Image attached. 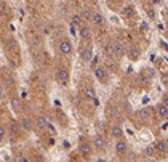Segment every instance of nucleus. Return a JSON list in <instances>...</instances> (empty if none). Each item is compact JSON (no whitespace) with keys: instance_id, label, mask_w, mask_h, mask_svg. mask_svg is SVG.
<instances>
[{"instance_id":"f257e3e1","label":"nucleus","mask_w":168,"mask_h":162,"mask_svg":"<svg viewBox=\"0 0 168 162\" xmlns=\"http://www.w3.org/2000/svg\"><path fill=\"white\" fill-rule=\"evenodd\" d=\"M56 80H58L61 85H67V82H69V71L64 68H61L56 71Z\"/></svg>"},{"instance_id":"aec40b11","label":"nucleus","mask_w":168,"mask_h":162,"mask_svg":"<svg viewBox=\"0 0 168 162\" xmlns=\"http://www.w3.org/2000/svg\"><path fill=\"white\" fill-rule=\"evenodd\" d=\"M155 152H157V149H155L154 146H147V148L144 149V154H146V156H155Z\"/></svg>"},{"instance_id":"20e7f679","label":"nucleus","mask_w":168,"mask_h":162,"mask_svg":"<svg viewBox=\"0 0 168 162\" xmlns=\"http://www.w3.org/2000/svg\"><path fill=\"white\" fill-rule=\"evenodd\" d=\"M115 151H117V154H127V151H128V145L125 143V141H122V140H117V143H115Z\"/></svg>"},{"instance_id":"393cba45","label":"nucleus","mask_w":168,"mask_h":162,"mask_svg":"<svg viewBox=\"0 0 168 162\" xmlns=\"http://www.w3.org/2000/svg\"><path fill=\"white\" fill-rule=\"evenodd\" d=\"M18 162H29L27 157H18Z\"/></svg>"},{"instance_id":"a878e982","label":"nucleus","mask_w":168,"mask_h":162,"mask_svg":"<svg viewBox=\"0 0 168 162\" xmlns=\"http://www.w3.org/2000/svg\"><path fill=\"white\" fill-rule=\"evenodd\" d=\"M19 106V101L18 100H13V108H18Z\"/></svg>"},{"instance_id":"7ed1b4c3","label":"nucleus","mask_w":168,"mask_h":162,"mask_svg":"<svg viewBox=\"0 0 168 162\" xmlns=\"http://www.w3.org/2000/svg\"><path fill=\"white\" fill-rule=\"evenodd\" d=\"M83 96H85V98H88L90 101H93V103L96 104V106H98V103H99V101H98V98H96L95 90H93L91 87H87L85 90H83Z\"/></svg>"},{"instance_id":"7c9ffc66","label":"nucleus","mask_w":168,"mask_h":162,"mask_svg":"<svg viewBox=\"0 0 168 162\" xmlns=\"http://www.w3.org/2000/svg\"><path fill=\"white\" fill-rule=\"evenodd\" d=\"M166 15H168V10H166Z\"/></svg>"},{"instance_id":"5701e85b","label":"nucleus","mask_w":168,"mask_h":162,"mask_svg":"<svg viewBox=\"0 0 168 162\" xmlns=\"http://www.w3.org/2000/svg\"><path fill=\"white\" fill-rule=\"evenodd\" d=\"M146 11H147V15H149V18H154V16H155V13H154V10H146Z\"/></svg>"},{"instance_id":"423d86ee","label":"nucleus","mask_w":168,"mask_h":162,"mask_svg":"<svg viewBox=\"0 0 168 162\" xmlns=\"http://www.w3.org/2000/svg\"><path fill=\"white\" fill-rule=\"evenodd\" d=\"M27 39H29V44H31L32 47H40V45H42V40H40V37L37 36L35 32H31Z\"/></svg>"},{"instance_id":"ddd939ff","label":"nucleus","mask_w":168,"mask_h":162,"mask_svg":"<svg viewBox=\"0 0 168 162\" xmlns=\"http://www.w3.org/2000/svg\"><path fill=\"white\" fill-rule=\"evenodd\" d=\"M157 112H159V116L162 119H168V108L165 106V104H159Z\"/></svg>"},{"instance_id":"4468645a","label":"nucleus","mask_w":168,"mask_h":162,"mask_svg":"<svg viewBox=\"0 0 168 162\" xmlns=\"http://www.w3.org/2000/svg\"><path fill=\"white\" fill-rule=\"evenodd\" d=\"M80 16H82L83 21H91V19H93V13L90 11L88 8H83L82 13H80Z\"/></svg>"},{"instance_id":"1a4fd4ad","label":"nucleus","mask_w":168,"mask_h":162,"mask_svg":"<svg viewBox=\"0 0 168 162\" xmlns=\"http://www.w3.org/2000/svg\"><path fill=\"white\" fill-rule=\"evenodd\" d=\"M82 58L83 61H90V60H93V53H91V47H85L82 50Z\"/></svg>"},{"instance_id":"0eeeda50","label":"nucleus","mask_w":168,"mask_h":162,"mask_svg":"<svg viewBox=\"0 0 168 162\" xmlns=\"http://www.w3.org/2000/svg\"><path fill=\"white\" fill-rule=\"evenodd\" d=\"M93 141H95L96 149H106V140H104L101 135H96Z\"/></svg>"},{"instance_id":"f8f14e48","label":"nucleus","mask_w":168,"mask_h":162,"mask_svg":"<svg viewBox=\"0 0 168 162\" xmlns=\"http://www.w3.org/2000/svg\"><path fill=\"white\" fill-rule=\"evenodd\" d=\"M155 149L160 151V152H168V140H162V141H159Z\"/></svg>"},{"instance_id":"b1692460","label":"nucleus","mask_w":168,"mask_h":162,"mask_svg":"<svg viewBox=\"0 0 168 162\" xmlns=\"http://www.w3.org/2000/svg\"><path fill=\"white\" fill-rule=\"evenodd\" d=\"M0 137H2V138L5 137V127H3V125L0 127Z\"/></svg>"},{"instance_id":"39448f33","label":"nucleus","mask_w":168,"mask_h":162,"mask_svg":"<svg viewBox=\"0 0 168 162\" xmlns=\"http://www.w3.org/2000/svg\"><path fill=\"white\" fill-rule=\"evenodd\" d=\"M106 75H107V72H106V69H104V68L98 66V68L95 69V77H96L99 82H106Z\"/></svg>"},{"instance_id":"c756f323","label":"nucleus","mask_w":168,"mask_h":162,"mask_svg":"<svg viewBox=\"0 0 168 162\" xmlns=\"http://www.w3.org/2000/svg\"><path fill=\"white\" fill-rule=\"evenodd\" d=\"M144 162H151V160H144Z\"/></svg>"},{"instance_id":"cd10ccee","label":"nucleus","mask_w":168,"mask_h":162,"mask_svg":"<svg viewBox=\"0 0 168 162\" xmlns=\"http://www.w3.org/2000/svg\"><path fill=\"white\" fill-rule=\"evenodd\" d=\"M11 129L15 130V132H18V125H16V124H13V125H11Z\"/></svg>"},{"instance_id":"6e6552de","label":"nucleus","mask_w":168,"mask_h":162,"mask_svg":"<svg viewBox=\"0 0 168 162\" xmlns=\"http://www.w3.org/2000/svg\"><path fill=\"white\" fill-rule=\"evenodd\" d=\"M123 15L127 16V18H135V16H136V10H135V6H131V5L123 6Z\"/></svg>"},{"instance_id":"4be33fe9","label":"nucleus","mask_w":168,"mask_h":162,"mask_svg":"<svg viewBox=\"0 0 168 162\" xmlns=\"http://www.w3.org/2000/svg\"><path fill=\"white\" fill-rule=\"evenodd\" d=\"M71 21H72V24H75V26H77V24H80L83 19H82V16H80V15H72Z\"/></svg>"},{"instance_id":"f03ea898","label":"nucleus","mask_w":168,"mask_h":162,"mask_svg":"<svg viewBox=\"0 0 168 162\" xmlns=\"http://www.w3.org/2000/svg\"><path fill=\"white\" fill-rule=\"evenodd\" d=\"M58 47H59V52L62 55H71V52H72V44L69 40H61Z\"/></svg>"},{"instance_id":"2eb2a0df","label":"nucleus","mask_w":168,"mask_h":162,"mask_svg":"<svg viewBox=\"0 0 168 162\" xmlns=\"http://www.w3.org/2000/svg\"><path fill=\"white\" fill-rule=\"evenodd\" d=\"M37 125L40 127V129H45V127H48V129H51V130H53V127L48 124V121H47L45 117H37Z\"/></svg>"},{"instance_id":"c85d7f7f","label":"nucleus","mask_w":168,"mask_h":162,"mask_svg":"<svg viewBox=\"0 0 168 162\" xmlns=\"http://www.w3.org/2000/svg\"><path fill=\"white\" fill-rule=\"evenodd\" d=\"M96 162H106V160H104V159H98Z\"/></svg>"},{"instance_id":"2f4dec72","label":"nucleus","mask_w":168,"mask_h":162,"mask_svg":"<svg viewBox=\"0 0 168 162\" xmlns=\"http://www.w3.org/2000/svg\"><path fill=\"white\" fill-rule=\"evenodd\" d=\"M166 26H168V23H166Z\"/></svg>"},{"instance_id":"6ab92c4d","label":"nucleus","mask_w":168,"mask_h":162,"mask_svg":"<svg viewBox=\"0 0 168 162\" xmlns=\"http://www.w3.org/2000/svg\"><path fill=\"white\" fill-rule=\"evenodd\" d=\"M80 151L88 156V154L91 152V148H90V145H87V143H82V145H80Z\"/></svg>"},{"instance_id":"412c9836","label":"nucleus","mask_w":168,"mask_h":162,"mask_svg":"<svg viewBox=\"0 0 168 162\" xmlns=\"http://www.w3.org/2000/svg\"><path fill=\"white\" fill-rule=\"evenodd\" d=\"M138 114H139V117H141V121H147L149 119V111L147 109H141Z\"/></svg>"},{"instance_id":"f3484780","label":"nucleus","mask_w":168,"mask_h":162,"mask_svg":"<svg viewBox=\"0 0 168 162\" xmlns=\"http://www.w3.org/2000/svg\"><path fill=\"white\" fill-rule=\"evenodd\" d=\"M80 36L83 39H90V36H91V29L87 26H82V29H80Z\"/></svg>"},{"instance_id":"bb28decb","label":"nucleus","mask_w":168,"mask_h":162,"mask_svg":"<svg viewBox=\"0 0 168 162\" xmlns=\"http://www.w3.org/2000/svg\"><path fill=\"white\" fill-rule=\"evenodd\" d=\"M163 104L168 108V96H165V98H163Z\"/></svg>"},{"instance_id":"a211bd4d","label":"nucleus","mask_w":168,"mask_h":162,"mask_svg":"<svg viewBox=\"0 0 168 162\" xmlns=\"http://www.w3.org/2000/svg\"><path fill=\"white\" fill-rule=\"evenodd\" d=\"M21 125H23L26 130H32V121H31V119H27V117L21 119Z\"/></svg>"},{"instance_id":"9d476101","label":"nucleus","mask_w":168,"mask_h":162,"mask_svg":"<svg viewBox=\"0 0 168 162\" xmlns=\"http://www.w3.org/2000/svg\"><path fill=\"white\" fill-rule=\"evenodd\" d=\"M104 16L101 15V13H93V19H91V23L96 24V26H103L104 24Z\"/></svg>"},{"instance_id":"9b49d317","label":"nucleus","mask_w":168,"mask_h":162,"mask_svg":"<svg viewBox=\"0 0 168 162\" xmlns=\"http://www.w3.org/2000/svg\"><path fill=\"white\" fill-rule=\"evenodd\" d=\"M112 47H114V50H115V55L117 56H122L125 53V48H123V44L122 42H114L112 44Z\"/></svg>"},{"instance_id":"dca6fc26","label":"nucleus","mask_w":168,"mask_h":162,"mask_svg":"<svg viewBox=\"0 0 168 162\" xmlns=\"http://www.w3.org/2000/svg\"><path fill=\"white\" fill-rule=\"evenodd\" d=\"M123 135V130H122V127H118V125H114L112 127V137H115V138H120Z\"/></svg>"}]
</instances>
